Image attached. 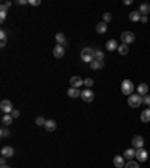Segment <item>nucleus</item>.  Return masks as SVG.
I'll return each mask as SVG.
<instances>
[{"instance_id": "26", "label": "nucleus", "mask_w": 150, "mask_h": 168, "mask_svg": "<svg viewBox=\"0 0 150 168\" xmlns=\"http://www.w3.org/2000/svg\"><path fill=\"white\" fill-rule=\"evenodd\" d=\"M125 168H140V162L138 161H128L125 164Z\"/></svg>"}, {"instance_id": "9", "label": "nucleus", "mask_w": 150, "mask_h": 168, "mask_svg": "<svg viewBox=\"0 0 150 168\" xmlns=\"http://www.w3.org/2000/svg\"><path fill=\"white\" fill-rule=\"evenodd\" d=\"M132 146H134L135 149H143V147H144V138H143L141 135H135V137L132 138Z\"/></svg>"}, {"instance_id": "39", "label": "nucleus", "mask_w": 150, "mask_h": 168, "mask_svg": "<svg viewBox=\"0 0 150 168\" xmlns=\"http://www.w3.org/2000/svg\"><path fill=\"white\" fill-rule=\"evenodd\" d=\"M0 11H8V6H6V5L3 3L2 6H0Z\"/></svg>"}, {"instance_id": "5", "label": "nucleus", "mask_w": 150, "mask_h": 168, "mask_svg": "<svg viewBox=\"0 0 150 168\" xmlns=\"http://www.w3.org/2000/svg\"><path fill=\"white\" fill-rule=\"evenodd\" d=\"M120 39H122L123 44L129 45V44H132V42L135 41V35H134L132 32H123V33L120 35Z\"/></svg>"}, {"instance_id": "35", "label": "nucleus", "mask_w": 150, "mask_h": 168, "mask_svg": "<svg viewBox=\"0 0 150 168\" xmlns=\"http://www.w3.org/2000/svg\"><path fill=\"white\" fill-rule=\"evenodd\" d=\"M11 116H12L14 119H17V117L20 116V111H18V110H12V113H11Z\"/></svg>"}, {"instance_id": "22", "label": "nucleus", "mask_w": 150, "mask_h": 168, "mask_svg": "<svg viewBox=\"0 0 150 168\" xmlns=\"http://www.w3.org/2000/svg\"><path fill=\"white\" fill-rule=\"evenodd\" d=\"M117 51H119V54H120V56H126V54L129 53V45H126V44H122V45H119Z\"/></svg>"}, {"instance_id": "38", "label": "nucleus", "mask_w": 150, "mask_h": 168, "mask_svg": "<svg viewBox=\"0 0 150 168\" xmlns=\"http://www.w3.org/2000/svg\"><path fill=\"white\" fill-rule=\"evenodd\" d=\"M0 165H2V167H3V165H6V158H5V156L0 158Z\"/></svg>"}, {"instance_id": "32", "label": "nucleus", "mask_w": 150, "mask_h": 168, "mask_svg": "<svg viewBox=\"0 0 150 168\" xmlns=\"http://www.w3.org/2000/svg\"><path fill=\"white\" fill-rule=\"evenodd\" d=\"M6 15H8V11H0V21H5L6 20Z\"/></svg>"}, {"instance_id": "27", "label": "nucleus", "mask_w": 150, "mask_h": 168, "mask_svg": "<svg viewBox=\"0 0 150 168\" xmlns=\"http://www.w3.org/2000/svg\"><path fill=\"white\" fill-rule=\"evenodd\" d=\"M0 135H2V138H6V137H9V135H11V132H9V129H8L6 126H3V128H2V131H0Z\"/></svg>"}, {"instance_id": "34", "label": "nucleus", "mask_w": 150, "mask_h": 168, "mask_svg": "<svg viewBox=\"0 0 150 168\" xmlns=\"http://www.w3.org/2000/svg\"><path fill=\"white\" fill-rule=\"evenodd\" d=\"M29 5H32V6H39V5H41V0H29Z\"/></svg>"}, {"instance_id": "40", "label": "nucleus", "mask_w": 150, "mask_h": 168, "mask_svg": "<svg viewBox=\"0 0 150 168\" xmlns=\"http://www.w3.org/2000/svg\"><path fill=\"white\" fill-rule=\"evenodd\" d=\"M141 23H147V17H144V15H141Z\"/></svg>"}, {"instance_id": "42", "label": "nucleus", "mask_w": 150, "mask_h": 168, "mask_svg": "<svg viewBox=\"0 0 150 168\" xmlns=\"http://www.w3.org/2000/svg\"><path fill=\"white\" fill-rule=\"evenodd\" d=\"M5 45H6V41H2V42H0V47H2V48H3Z\"/></svg>"}, {"instance_id": "41", "label": "nucleus", "mask_w": 150, "mask_h": 168, "mask_svg": "<svg viewBox=\"0 0 150 168\" xmlns=\"http://www.w3.org/2000/svg\"><path fill=\"white\" fill-rule=\"evenodd\" d=\"M125 5H132V0H125Z\"/></svg>"}, {"instance_id": "1", "label": "nucleus", "mask_w": 150, "mask_h": 168, "mask_svg": "<svg viewBox=\"0 0 150 168\" xmlns=\"http://www.w3.org/2000/svg\"><path fill=\"white\" fill-rule=\"evenodd\" d=\"M81 60L86 62V63H92L95 60V50H92L89 47L83 48V51H81Z\"/></svg>"}, {"instance_id": "23", "label": "nucleus", "mask_w": 150, "mask_h": 168, "mask_svg": "<svg viewBox=\"0 0 150 168\" xmlns=\"http://www.w3.org/2000/svg\"><path fill=\"white\" fill-rule=\"evenodd\" d=\"M90 68H92L93 71H96V69H101V68H104V60H93V62L90 63Z\"/></svg>"}, {"instance_id": "12", "label": "nucleus", "mask_w": 150, "mask_h": 168, "mask_svg": "<svg viewBox=\"0 0 150 168\" xmlns=\"http://www.w3.org/2000/svg\"><path fill=\"white\" fill-rule=\"evenodd\" d=\"M113 164L116 165V168H125V156H114Z\"/></svg>"}, {"instance_id": "43", "label": "nucleus", "mask_w": 150, "mask_h": 168, "mask_svg": "<svg viewBox=\"0 0 150 168\" xmlns=\"http://www.w3.org/2000/svg\"><path fill=\"white\" fill-rule=\"evenodd\" d=\"M2 168H11V167H9V165H3Z\"/></svg>"}, {"instance_id": "37", "label": "nucleus", "mask_w": 150, "mask_h": 168, "mask_svg": "<svg viewBox=\"0 0 150 168\" xmlns=\"http://www.w3.org/2000/svg\"><path fill=\"white\" fill-rule=\"evenodd\" d=\"M0 39H2V41H6V33L2 30V32H0Z\"/></svg>"}, {"instance_id": "11", "label": "nucleus", "mask_w": 150, "mask_h": 168, "mask_svg": "<svg viewBox=\"0 0 150 168\" xmlns=\"http://www.w3.org/2000/svg\"><path fill=\"white\" fill-rule=\"evenodd\" d=\"M2 156H5L6 159L8 158H12L14 156V149L11 146H3L2 147Z\"/></svg>"}, {"instance_id": "2", "label": "nucleus", "mask_w": 150, "mask_h": 168, "mask_svg": "<svg viewBox=\"0 0 150 168\" xmlns=\"http://www.w3.org/2000/svg\"><path fill=\"white\" fill-rule=\"evenodd\" d=\"M122 93L123 95H126V96H131V95H134V90H135V87H134V84H132V81L131 80H123L122 81Z\"/></svg>"}, {"instance_id": "29", "label": "nucleus", "mask_w": 150, "mask_h": 168, "mask_svg": "<svg viewBox=\"0 0 150 168\" xmlns=\"http://www.w3.org/2000/svg\"><path fill=\"white\" fill-rule=\"evenodd\" d=\"M93 84H95V83H93V78H86V80H84V86H86L87 89H90Z\"/></svg>"}, {"instance_id": "19", "label": "nucleus", "mask_w": 150, "mask_h": 168, "mask_svg": "<svg viewBox=\"0 0 150 168\" xmlns=\"http://www.w3.org/2000/svg\"><path fill=\"white\" fill-rule=\"evenodd\" d=\"M56 41H57V45H66L68 44V39H66V36L63 35V33H57L56 35Z\"/></svg>"}, {"instance_id": "31", "label": "nucleus", "mask_w": 150, "mask_h": 168, "mask_svg": "<svg viewBox=\"0 0 150 168\" xmlns=\"http://www.w3.org/2000/svg\"><path fill=\"white\" fill-rule=\"evenodd\" d=\"M36 125H38V126H44V125H45V119L41 117V116L36 117Z\"/></svg>"}, {"instance_id": "20", "label": "nucleus", "mask_w": 150, "mask_h": 168, "mask_svg": "<svg viewBox=\"0 0 150 168\" xmlns=\"http://www.w3.org/2000/svg\"><path fill=\"white\" fill-rule=\"evenodd\" d=\"M108 51H116L117 48H119V45H117V41H114V39H110L108 42H107V47H105Z\"/></svg>"}, {"instance_id": "6", "label": "nucleus", "mask_w": 150, "mask_h": 168, "mask_svg": "<svg viewBox=\"0 0 150 168\" xmlns=\"http://www.w3.org/2000/svg\"><path fill=\"white\" fill-rule=\"evenodd\" d=\"M135 158L138 162H146L147 158H149V153L144 150V149H137L135 150Z\"/></svg>"}, {"instance_id": "18", "label": "nucleus", "mask_w": 150, "mask_h": 168, "mask_svg": "<svg viewBox=\"0 0 150 168\" xmlns=\"http://www.w3.org/2000/svg\"><path fill=\"white\" fill-rule=\"evenodd\" d=\"M107 30H108V26H107V23H99V24H96V32L99 33V35H104V33H107Z\"/></svg>"}, {"instance_id": "7", "label": "nucleus", "mask_w": 150, "mask_h": 168, "mask_svg": "<svg viewBox=\"0 0 150 168\" xmlns=\"http://www.w3.org/2000/svg\"><path fill=\"white\" fill-rule=\"evenodd\" d=\"M81 99H83L84 102H92V101L95 99V95H93V92H92L90 89H86V90L81 92Z\"/></svg>"}, {"instance_id": "30", "label": "nucleus", "mask_w": 150, "mask_h": 168, "mask_svg": "<svg viewBox=\"0 0 150 168\" xmlns=\"http://www.w3.org/2000/svg\"><path fill=\"white\" fill-rule=\"evenodd\" d=\"M102 18H104V23H110V21H111V18H113V15H111L110 12H105Z\"/></svg>"}, {"instance_id": "14", "label": "nucleus", "mask_w": 150, "mask_h": 168, "mask_svg": "<svg viewBox=\"0 0 150 168\" xmlns=\"http://www.w3.org/2000/svg\"><path fill=\"white\" fill-rule=\"evenodd\" d=\"M44 128H45V131H48V132H54V131H56V128H57V125H56V122H54V120H45Z\"/></svg>"}, {"instance_id": "17", "label": "nucleus", "mask_w": 150, "mask_h": 168, "mask_svg": "<svg viewBox=\"0 0 150 168\" xmlns=\"http://www.w3.org/2000/svg\"><path fill=\"white\" fill-rule=\"evenodd\" d=\"M140 119H141L143 123H149V122H150V108H146V110L141 113Z\"/></svg>"}, {"instance_id": "21", "label": "nucleus", "mask_w": 150, "mask_h": 168, "mask_svg": "<svg viewBox=\"0 0 150 168\" xmlns=\"http://www.w3.org/2000/svg\"><path fill=\"white\" fill-rule=\"evenodd\" d=\"M129 20H131V21H134V23L141 21V14H140L138 11H132V12L129 14Z\"/></svg>"}, {"instance_id": "16", "label": "nucleus", "mask_w": 150, "mask_h": 168, "mask_svg": "<svg viewBox=\"0 0 150 168\" xmlns=\"http://www.w3.org/2000/svg\"><path fill=\"white\" fill-rule=\"evenodd\" d=\"M137 92H138V95H140V96H146V95H147V92H149V86H147V84H144V83H141V84L137 87Z\"/></svg>"}, {"instance_id": "25", "label": "nucleus", "mask_w": 150, "mask_h": 168, "mask_svg": "<svg viewBox=\"0 0 150 168\" xmlns=\"http://www.w3.org/2000/svg\"><path fill=\"white\" fill-rule=\"evenodd\" d=\"M123 156H125L126 159L132 161V158H135V150H134V149H126L125 153H123Z\"/></svg>"}, {"instance_id": "33", "label": "nucleus", "mask_w": 150, "mask_h": 168, "mask_svg": "<svg viewBox=\"0 0 150 168\" xmlns=\"http://www.w3.org/2000/svg\"><path fill=\"white\" fill-rule=\"evenodd\" d=\"M143 104H146V105L150 108V96H147V95L143 96Z\"/></svg>"}, {"instance_id": "3", "label": "nucleus", "mask_w": 150, "mask_h": 168, "mask_svg": "<svg viewBox=\"0 0 150 168\" xmlns=\"http://www.w3.org/2000/svg\"><path fill=\"white\" fill-rule=\"evenodd\" d=\"M128 104H129V107H132V108H138V107L143 104V98H141L140 95H131V96L128 98Z\"/></svg>"}, {"instance_id": "8", "label": "nucleus", "mask_w": 150, "mask_h": 168, "mask_svg": "<svg viewBox=\"0 0 150 168\" xmlns=\"http://www.w3.org/2000/svg\"><path fill=\"white\" fill-rule=\"evenodd\" d=\"M69 83H71V87H75V89H80L83 84H84V80L81 78V77H71V80H69Z\"/></svg>"}, {"instance_id": "36", "label": "nucleus", "mask_w": 150, "mask_h": 168, "mask_svg": "<svg viewBox=\"0 0 150 168\" xmlns=\"http://www.w3.org/2000/svg\"><path fill=\"white\" fill-rule=\"evenodd\" d=\"M29 0H17V5H27Z\"/></svg>"}, {"instance_id": "24", "label": "nucleus", "mask_w": 150, "mask_h": 168, "mask_svg": "<svg viewBox=\"0 0 150 168\" xmlns=\"http://www.w3.org/2000/svg\"><path fill=\"white\" fill-rule=\"evenodd\" d=\"M12 122H14V117H12L11 114H5V116L2 117V123H3V126H9Z\"/></svg>"}, {"instance_id": "13", "label": "nucleus", "mask_w": 150, "mask_h": 168, "mask_svg": "<svg viewBox=\"0 0 150 168\" xmlns=\"http://www.w3.org/2000/svg\"><path fill=\"white\" fill-rule=\"evenodd\" d=\"M68 96L72 98V99H75V98H80V96H81V92H80V89L69 87V89H68Z\"/></svg>"}, {"instance_id": "15", "label": "nucleus", "mask_w": 150, "mask_h": 168, "mask_svg": "<svg viewBox=\"0 0 150 168\" xmlns=\"http://www.w3.org/2000/svg\"><path fill=\"white\" fill-rule=\"evenodd\" d=\"M138 12H140L141 15L147 17V15L150 14V5H149V3H141V5H140V9H138Z\"/></svg>"}, {"instance_id": "28", "label": "nucleus", "mask_w": 150, "mask_h": 168, "mask_svg": "<svg viewBox=\"0 0 150 168\" xmlns=\"http://www.w3.org/2000/svg\"><path fill=\"white\" fill-rule=\"evenodd\" d=\"M95 60H104V53L101 50H95Z\"/></svg>"}, {"instance_id": "4", "label": "nucleus", "mask_w": 150, "mask_h": 168, "mask_svg": "<svg viewBox=\"0 0 150 168\" xmlns=\"http://www.w3.org/2000/svg\"><path fill=\"white\" fill-rule=\"evenodd\" d=\"M0 110H2V113H3V114H11V113H12V110H14L12 102H11V101H8V99H3L2 102H0Z\"/></svg>"}, {"instance_id": "10", "label": "nucleus", "mask_w": 150, "mask_h": 168, "mask_svg": "<svg viewBox=\"0 0 150 168\" xmlns=\"http://www.w3.org/2000/svg\"><path fill=\"white\" fill-rule=\"evenodd\" d=\"M53 56L57 57V59H62V57L65 56V47H63V45H56V47L53 48Z\"/></svg>"}]
</instances>
